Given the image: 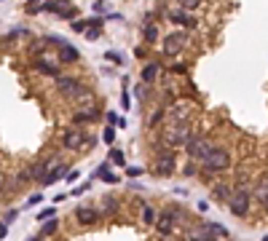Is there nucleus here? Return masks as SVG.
I'll return each instance as SVG.
<instances>
[{
  "instance_id": "f257e3e1",
  "label": "nucleus",
  "mask_w": 268,
  "mask_h": 241,
  "mask_svg": "<svg viewBox=\"0 0 268 241\" xmlns=\"http://www.w3.org/2000/svg\"><path fill=\"white\" fill-rule=\"evenodd\" d=\"M201 166H204L207 172H223V169L231 166V153H228L225 147H212V150L201 158Z\"/></svg>"
},
{
  "instance_id": "f03ea898",
  "label": "nucleus",
  "mask_w": 268,
  "mask_h": 241,
  "mask_svg": "<svg viewBox=\"0 0 268 241\" xmlns=\"http://www.w3.org/2000/svg\"><path fill=\"white\" fill-rule=\"evenodd\" d=\"M225 204H228V209L236 214V217H244V214L250 212V188L241 185L236 193H231V198H228Z\"/></svg>"
},
{
  "instance_id": "7ed1b4c3",
  "label": "nucleus",
  "mask_w": 268,
  "mask_h": 241,
  "mask_svg": "<svg viewBox=\"0 0 268 241\" xmlns=\"http://www.w3.org/2000/svg\"><path fill=\"white\" fill-rule=\"evenodd\" d=\"M89 134H83L81 129H73V132H67L62 137V145L67 147V150H81V147H91L94 145V140H86Z\"/></svg>"
},
{
  "instance_id": "20e7f679",
  "label": "nucleus",
  "mask_w": 268,
  "mask_h": 241,
  "mask_svg": "<svg viewBox=\"0 0 268 241\" xmlns=\"http://www.w3.org/2000/svg\"><path fill=\"white\" fill-rule=\"evenodd\" d=\"M182 217H185V212H182L180 206H169V209H164V212H161V217H159V223H156V225H159L164 233H169L174 225L180 223Z\"/></svg>"
},
{
  "instance_id": "39448f33",
  "label": "nucleus",
  "mask_w": 268,
  "mask_h": 241,
  "mask_svg": "<svg viewBox=\"0 0 268 241\" xmlns=\"http://www.w3.org/2000/svg\"><path fill=\"white\" fill-rule=\"evenodd\" d=\"M185 150L193 161H201L209 150H212V145H209V140H204V137H191V140L185 142Z\"/></svg>"
},
{
  "instance_id": "423d86ee",
  "label": "nucleus",
  "mask_w": 268,
  "mask_h": 241,
  "mask_svg": "<svg viewBox=\"0 0 268 241\" xmlns=\"http://www.w3.org/2000/svg\"><path fill=\"white\" fill-rule=\"evenodd\" d=\"M188 140H191V132H188V126H185L182 121H174L172 129L166 132V142H169V145H174V147H180V145H185Z\"/></svg>"
},
{
  "instance_id": "0eeeda50",
  "label": "nucleus",
  "mask_w": 268,
  "mask_h": 241,
  "mask_svg": "<svg viewBox=\"0 0 268 241\" xmlns=\"http://www.w3.org/2000/svg\"><path fill=\"white\" fill-rule=\"evenodd\" d=\"M185 46V32H169L164 38V54L166 56H177Z\"/></svg>"
},
{
  "instance_id": "6e6552de",
  "label": "nucleus",
  "mask_w": 268,
  "mask_h": 241,
  "mask_svg": "<svg viewBox=\"0 0 268 241\" xmlns=\"http://www.w3.org/2000/svg\"><path fill=\"white\" fill-rule=\"evenodd\" d=\"M64 174H67V166H64V164H51L49 169H46V174H43L38 182H41L43 188H49V185H54V182H59Z\"/></svg>"
},
{
  "instance_id": "1a4fd4ad",
  "label": "nucleus",
  "mask_w": 268,
  "mask_h": 241,
  "mask_svg": "<svg viewBox=\"0 0 268 241\" xmlns=\"http://www.w3.org/2000/svg\"><path fill=\"white\" fill-rule=\"evenodd\" d=\"M78 86H81V83H78L75 78L56 75V91H59V94H64V96H73L75 91H78Z\"/></svg>"
},
{
  "instance_id": "9d476101",
  "label": "nucleus",
  "mask_w": 268,
  "mask_h": 241,
  "mask_svg": "<svg viewBox=\"0 0 268 241\" xmlns=\"http://www.w3.org/2000/svg\"><path fill=\"white\" fill-rule=\"evenodd\" d=\"M97 217H100V214H97V209H89V206H78V209H75V220H78L81 225H94Z\"/></svg>"
},
{
  "instance_id": "9b49d317",
  "label": "nucleus",
  "mask_w": 268,
  "mask_h": 241,
  "mask_svg": "<svg viewBox=\"0 0 268 241\" xmlns=\"http://www.w3.org/2000/svg\"><path fill=\"white\" fill-rule=\"evenodd\" d=\"M172 172H174V155H172V153L159 155V164H156V174H172Z\"/></svg>"
},
{
  "instance_id": "f8f14e48",
  "label": "nucleus",
  "mask_w": 268,
  "mask_h": 241,
  "mask_svg": "<svg viewBox=\"0 0 268 241\" xmlns=\"http://www.w3.org/2000/svg\"><path fill=\"white\" fill-rule=\"evenodd\" d=\"M51 164H56V161H51V158H41L38 164H32L27 172H30V180H41L43 174H46V169H49Z\"/></svg>"
},
{
  "instance_id": "ddd939ff",
  "label": "nucleus",
  "mask_w": 268,
  "mask_h": 241,
  "mask_svg": "<svg viewBox=\"0 0 268 241\" xmlns=\"http://www.w3.org/2000/svg\"><path fill=\"white\" fill-rule=\"evenodd\" d=\"M78 48H73V46H64L62 43V48H59V62H64V64H70V62H75L78 59Z\"/></svg>"
},
{
  "instance_id": "4468645a",
  "label": "nucleus",
  "mask_w": 268,
  "mask_h": 241,
  "mask_svg": "<svg viewBox=\"0 0 268 241\" xmlns=\"http://www.w3.org/2000/svg\"><path fill=\"white\" fill-rule=\"evenodd\" d=\"M35 70H41L43 75H59V67L56 64H51V62H46V59H35Z\"/></svg>"
},
{
  "instance_id": "2eb2a0df",
  "label": "nucleus",
  "mask_w": 268,
  "mask_h": 241,
  "mask_svg": "<svg viewBox=\"0 0 268 241\" xmlns=\"http://www.w3.org/2000/svg\"><path fill=\"white\" fill-rule=\"evenodd\" d=\"M56 231H59V223H56V217H49V220H43V228H41V239H43V236H54Z\"/></svg>"
},
{
  "instance_id": "dca6fc26",
  "label": "nucleus",
  "mask_w": 268,
  "mask_h": 241,
  "mask_svg": "<svg viewBox=\"0 0 268 241\" xmlns=\"http://www.w3.org/2000/svg\"><path fill=\"white\" fill-rule=\"evenodd\" d=\"M94 24H102L100 19H78V22H73V32H83L89 27H94Z\"/></svg>"
},
{
  "instance_id": "f3484780",
  "label": "nucleus",
  "mask_w": 268,
  "mask_h": 241,
  "mask_svg": "<svg viewBox=\"0 0 268 241\" xmlns=\"http://www.w3.org/2000/svg\"><path fill=\"white\" fill-rule=\"evenodd\" d=\"M75 126L78 123H89V121H97V110H81V113H75Z\"/></svg>"
},
{
  "instance_id": "a211bd4d",
  "label": "nucleus",
  "mask_w": 268,
  "mask_h": 241,
  "mask_svg": "<svg viewBox=\"0 0 268 241\" xmlns=\"http://www.w3.org/2000/svg\"><path fill=\"white\" fill-rule=\"evenodd\" d=\"M207 231H209V236H217V239H228V231L223 225H217V223H207Z\"/></svg>"
},
{
  "instance_id": "6ab92c4d",
  "label": "nucleus",
  "mask_w": 268,
  "mask_h": 241,
  "mask_svg": "<svg viewBox=\"0 0 268 241\" xmlns=\"http://www.w3.org/2000/svg\"><path fill=\"white\" fill-rule=\"evenodd\" d=\"M156 75H159V64H148V67L142 70V83L156 81Z\"/></svg>"
},
{
  "instance_id": "aec40b11",
  "label": "nucleus",
  "mask_w": 268,
  "mask_h": 241,
  "mask_svg": "<svg viewBox=\"0 0 268 241\" xmlns=\"http://www.w3.org/2000/svg\"><path fill=\"white\" fill-rule=\"evenodd\" d=\"M172 19H174L177 24H185V27H196V19L188 16V14H172Z\"/></svg>"
},
{
  "instance_id": "412c9836",
  "label": "nucleus",
  "mask_w": 268,
  "mask_h": 241,
  "mask_svg": "<svg viewBox=\"0 0 268 241\" xmlns=\"http://www.w3.org/2000/svg\"><path fill=\"white\" fill-rule=\"evenodd\" d=\"M214 198H217V201H228V198H231V188H228V185H217V188H214Z\"/></svg>"
},
{
  "instance_id": "4be33fe9",
  "label": "nucleus",
  "mask_w": 268,
  "mask_h": 241,
  "mask_svg": "<svg viewBox=\"0 0 268 241\" xmlns=\"http://www.w3.org/2000/svg\"><path fill=\"white\" fill-rule=\"evenodd\" d=\"M110 161H113L115 166H126V155H123V150H110Z\"/></svg>"
},
{
  "instance_id": "5701e85b",
  "label": "nucleus",
  "mask_w": 268,
  "mask_h": 241,
  "mask_svg": "<svg viewBox=\"0 0 268 241\" xmlns=\"http://www.w3.org/2000/svg\"><path fill=\"white\" fill-rule=\"evenodd\" d=\"M258 198H260V201H268V177L260 180V185H258Z\"/></svg>"
},
{
  "instance_id": "b1692460",
  "label": "nucleus",
  "mask_w": 268,
  "mask_h": 241,
  "mask_svg": "<svg viewBox=\"0 0 268 241\" xmlns=\"http://www.w3.org/2000/svg\"><path fill=\"white\" fill-rule=\"evenodd\" d=\"M142 220H145L148 225L156 223V209H153V206H145V209H142Z\"/></svg>"
},
{
  "instance_id": "393cba45",
  "label": "nucleus",
  "mask_w": 268,
  "mask_h": 241,
  "mask_svg": "<svg viewBox=\"0 0 268 241\" xmlns=\"http://www.w3.org/2000/svg\"><path fill=\"white\" fill-rule=\"evenodd\" d=\"M102 140L107 142V145H113V142H115V126H107V129H105V132H102Z\"/></svg>"
},
{
  "instance_id": "a878e982",
  "label": "nucleus",
  "mask_w": 268,
  "mask_h": 241,
  "mask_svg": "<svg viewBox=\"0 0 268 241\" xmlns=\"http://www.w3.org/2000/svg\"><path fill=\"white\" fill-rule=\"evenodd\" d=\"M49 217H56V209H54V206H49V209L38 212V223H43V220H49Z\"/></svg>"
},
{
  "instance_id": "bb28decb",
  "label": "nucleus",
  "mask_w": 268,
  "mask_h": 241,
  "mask_svg": "<svg viewBox=\"0 0 268 241\" xmlns=\"http://www.w3.org/2000/svg\"><path fill=\"white\" fill-rule=\"evenodd\" d=\"M102 24H94V27H89V32H86V38H89V41H97V38H100L102 35Z\"/></svg>"
},
{
  "instance_id": "cd10ccee",
  "label": "nucleus",
  "mask_w": 268,
  "mask_h": 241,
  "mask_svg": "<svg viewBox=\"0 0 268 241\" xmlns=\"http://www.w3.org/2000/svg\"><path fill=\"white\" fill-rule=\"evenodd\" d=\"M145 38H148L150 43H153L156 38H159V27H153V24H148V27H145Z\"/></svg>"
},
{
  "instance_id": "c85d7f7f",
  "label": "nucleus",
  "mask_w": 268,
  "mask_h": 241,
  "mask_svg": "<svg viewBox=\"0 0 268 241\" xmlns=\"http://www.w3.org/2000/svg\"><path fill=\"white\" fill-rule=\"evenodd\" d=\"M199 3H201V0H180V5H182L185 11H193V8H199Z\"/></svg>"
},
{
  "instance_id": "c756f323",
  "label": "nucleus",
  "mask_w": 268,
  "mask_h": 241,
  "mask_svg": "<svg viewBox=\"0 0 268 241\" xmlns=\"http://www.w3.org/2000/svg\"><path fill=\"white\" fill-rule=\"evenodd\" d=\"M134 96H137V99H145V96H148V89L137 83V86H134Z\"/></svg>"
},
{
  "instance_id": "7c9ffc66",
  "label": "nucleus",
  "mask_w": 268,
  "mask_h": 241,
  "mask_svg": "<svg viewBox=\"0 0 268 241\" xmlns=\"http://www.w3.org/2000/svg\"><path fill=\"white\" fill-rule=\"evenodd\" d=\"M59 16H62V19H75V16H78V8H73V5H70V8H67V11H62Z\"/></svg>"
},
{
  "instance_id": "2f4dec72",
  "label": "nucleus",
  "mask_w": 268,
  "mask_h": 241,
  "mask_svg": "<svg viewBox=\"0 0 268 241\" xmlns=\"http://www.w3.org/2000/svg\"><path fill=\"white\" fill-rule=\"evenodd\" d=\"M41 201H43V196H41V193H35V196H30V198H27V206H38Z\"/></svg>"
},
{
  "instance_id": "473e14b6",
  "label": "nucleus",
  "mask_w": 268,
  "mask_h": 241,
  "mask_svg": "<svg viewBox=\"0 0 268 241\" xmlns=\"http://www.w3.org/2000/svg\"><path fill=\"white\" fill-rule=\"evenodd\" d=\"M140 174H142L140 166H129V169H126V177H140Z\"/></svg>"
},
{
  "instance_id": "72a5a7b5",
  "label": "nucleus",
  "mask_w": 268,
  "mask_h": 241,
  "mask_svg": "<svg viewBox=\"0 0 268 241\" xmlns=\"http://www.w3.org/2000/svg\"><path fill=\"white\" fill-rule=\"evenodd\" d=\"M16 217H19V212H16V209H8V212H5V217H3V220H5V223H14Z\"/></svg>"
},
{
  "instance_id": "f704fd0d",
  "label": "nucleus",
  "mask_w": 268,
  "mask_h": 241,
  "mask_svg": "<svg viewBox=\"0 0 268 241\" xmlns=\"http://www.w3.org/2000/svg\"><path fill=\"white\" fill-rule=\"evenodd\" d=\"M105 56H107V62H115V64H121V62H123L121 56L115 54V51H107V54H105Z\"/></svg>"
},
{
  "instance_id": "c9c22d12",
  "label": "nucleus",
  "mask_w": 268,
  "mask_h": 241,
  "mask_svg": "<svg viewBox=\"0 0 268 241\" xmlns=\"http://www.w3.org/2000/svg\"><path fill=\"white\" fill-rule=\"evenodd\" d=\"M78 177H81V172L75 169V172H67V174H64V182H75Z\"/></svg>"
},
{
  "instance_id": "e433bc0d",
  "label": "nucleus",
  "mask_w": 268,
  "mask_h": 241,
  "mask_svg": "<svg viewBox=\"0 0 268 241\" xmlns=\"http://www.w3.org/2000/svg\"><path fill=\"white\" fill-rule=\"evenodd\" d=\"M161 118H164V110H156V113H153V118H150V126H156V123H159Z\"/></svg>"
},
{
  "instance_id": "4c0bfd02",
  "label": "nucleus",
  "mask_w": 268,
  "mask_h": 241,
  "mask_svg": "<svg viewBox=\"0 0 268 241\" xmlns=\"http://www.w3.org/2000/svg\"><path fill=\"white\" fill-rule=\"evenodd\" d=\"M5 236H8V223L3 220V223H0V239H5Z\"/></svg>"
},
{
  "instance_id": "58836bf2",
  "label": "nucleus",
  "mask_w": 268,
  "mask_h": 241,
  "mask_svg": "<svg viewBox=\"0 0 268 241\" xmlns=\"http://www.w3.org/2000/svg\"><path fill=\"white\" fill-rule=\"evenodd\" d=\"M107 123H110V126H115V123H118V113H107Z\"/></svg>"
},
{
  "instance_id": "ea45409f",
  "label": "nucleus",
  "mask_w": 268,
  "mask_h": 241,
  "mask_svg": "<svg viewBox=\"0 0 268 241\" xmlns=\"http://www.w3.org/2000/svg\"><path fill=\"white\" fill-rule=\"evenodd\" d=\"M5 185H8V182H5V174H3V172H0V193H3V191H5Z\"/></svg>"
},
{
  "instance_id": "a19ab883",
  "label": "nucleus",
  "mask_w": 268,
  "mask_h": 241,
  "mask_svg": "<svg viewBox=\"0 0 268 241\" xmlns=\"http://www.w3.org/2000/svg\"><path fill=\"white\" fill-rule=\"evenodd\" d=\"M27 3H30V5H38V3H41V0H27Z\"/></svg>"
},
{
  "instance_id": "79ce46f5",
  "label": "nucleus",
  "mask_w": 268,
  "mask_h": 241,
  "mask_svg": "<svg viewBox=\"0 0 268 241\" xmlns=\"http://www.w3.org/2000/svg\"><path fill=\"white\" fill-rule=\"evenodd\" d=\"M27 241H41V236H35V239H27Z\"/></svg>"
},
{
  "instance_id": "37998d69",
  "label": "nucleus",
  "mask_w": 268,
  "mask_h": 241,
  "mask_svg": "<svg viewBox=\"0 0 268 241\" xmlns=\"http://www.w3.org/2000/svg\"><path fill=\"white\" fill-rule=\"evenodd\" d=\"M263 206H266V212H268V201H263Z\"/></svg>"
},
{
  "instance_id": "c03bdc74",
  "label": "nucleus",
  "mask_w": 268,
  "mask_h": 241,
  "mask_svg": "<svg viewBox=\"0 0 268 241\" xmlns=\"http://www.w3.org/2000/svg\"><path fill=\"white\" fill-rule=\"evenodd\" d=\"M204 241H214V239H212V236H209V239H204Z\"/></svg>"
},
{
  "instance_id": "a18cd8bd",
  "label": "nucleus",
  "mask_w": 268,
  "mask_h": 241,
  "mask_svg": "<svg viewBox=\"0 0 268 241\" xmlns=\"http://www.w3.org/2000/svg\"><path fill=\"white\" fill-rule=\"evenodd\" d=\"M263 241H268V236H263Z\"/></svg>"
}]
</instances>
